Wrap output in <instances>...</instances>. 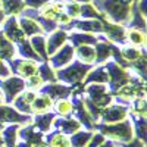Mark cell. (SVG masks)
<instances>
[{"label":"cell","instance_id":"obj_1","mask_svg":"<svg viewBox=\"0 0 147 147\" xmlns=\"http://www.w3.org/2000/svg\"><path fill=\"white\" fill-rule=\"evenodd\" d=\"M137 0H94L93 5L110 22L127 25Z\"/></svg>","mask_w":147,"mask_h":147},{"label":"cell","instance_id":"obj_2","mask_svg":"<svg viewBox=\"0 0 147 147\" xmlns=\"http://www.w3.org/2000/svg\"><path fill=\"white\" fill-rule=\"evenodd\" d=\"M94 131L100 132L102 136H105L109 140H113L118 144L128 143L134 138L132 132V124L131 119H125L116 122V124H103V122H96L94 124Z\"/></svg>","mask_w":147,"mask_h":147},{"label":"cell","instance_id":"obj_3","mask_svg":"<svg viewBox=\"0 0 147 147\" xmlns=\"http://www.w3.org/2000/svg\"><path fill=\"white\" fill-rule=\"evenodd\" d=\"M93 66L94 65L82 63L80 60L74 59L69 65L56 71V78L62 84L71 85V87H77V85H81L84 82V78L87 77V74L91 71Z\"/></svg>","mask_w":147,"mask_h":147},{"label":"cell","instance_id":"obj_4","mask_svg":"<svg viewBox=\"0 0 147 147\" xmlns=\"http://www.w3.org/2000/svg\"><path fill=\"white\" fill-rule=\"evenodd\" d=\"M103 66L107 71V75H109L107 88H109L110 94L115 93L116 90H119L121 87H124L125 84L129 82V80H131V71L129 69L118 65L112 59H109Z\"/></svg>","mask_w":147,"mask_h":147},{"label":"cell","instance_id":"obj_5","mask_svg":"<svg viewBox=\"0 0 147 147\" xmlns=\"http://www.w3.org/2000/svg\"><path fill=\"white\" fill-rule=\"evenodd\" d=\"M27 88L25 80L16 77V75H9L6 78L0 80V91L3 94V100L6 105H10L13 102L16 96H19L24 90Z\"/></svg>","mask_w":147,"mask_h":147},{"label":"cell","instance_id":"obj_6","mask_svg":"<svg viewBox=\"0 0 147 147\" xmlns=\"http://www.w3.org/2000/svg\"><path fill=\"white\" fill-rule=\"evenodd\" d=\"M84 96L91 100L96 106L105 109L113 102V97L110 94L106 84H87L84 85Z\"/></svg>","mask_w":147,"mask_h":147},{"label":"cell","instance_id":"obj_7","mask_svg":"<svg viewBox=\"0 0 147 147\" xmlns=\"http://www.w3.org/2000/svg\"><path fill=\"white\" fill-rule=\"evenodd\" d=\"M129 118V106L112 102L109 106L102 109V116L99 122L103 124H116V122L125 121Z\"/></svg>","mask_w":147,"mask_h":147},{"label":"cell","instance_id":"obj_8","mask_svg":"<svg viewBox=\"0 0 147 147\" xmlns=\"http://www.w3.org/2000/svg\"><path fill=\"white\" fill-rule=\"evenodd\" d=\"M32 122V115H24L12 106L2 103L0 105V127H5V124H19L27 125Z\"/></svg>","mask_w":147,"mask_h":147},{"label":"cell","instance_id":"obj_9","mask_svg":"<svg viewBox=\"0 0 147 147\" xmlns=\"http://www.w3.org/2000/svg\"><path fill=\"white\" fill-rule=\"evenodd\" d=\"M7 66L10 69L12 75L21 77L24 80L30 78L31 75L37 74V68H38V62L34 60H28V59H22V57H13L12 60L7 62Z\"/></svg>","mask_w":147,"mask_h":147},{"label":"cell","instance_id":"obj_10","mask_svg":"<svg viewBox=\"0 0 147 147\" xmlns=\"http://www.w3.org/2000/svg\"><path fill=\"white\" fill-rule=\"evenodd\" d=\"M106 40L110 41L112 44H116L119 47L128 44L127 43V28L124 25H119V24L110 22L107 19L103 21V32H102Z\"/></svg>","mask_w":147,"mask_h":147},{"label":"cell","instance_id":"obj_11","mask_svg":"<svg viewBox=\"0 0 147 147\" xmlns=\"http://www.w3.org/2000/svg\"><path fill=\"white\" fill-rule=\"evenodd\" d=\"M65 31H81V32H90V34H102L103 32V21L99 19H72L68 25L63 28Z\"/></svg>","mask_w":147,"mask_h":147},{"label":"cell","instance_id":"obj_12","mask_svg":"<svg viewBox=\"0 0 147 147\" xmlns=\"http://www.w3.org/2000/svg\"><path fill=\"white\" fill-rule=\"evenodd\" d=\"M72 91H74V87L71 85H66V84H62V82H46L43 84V87L38 90V93H43L46 96H49L53 102L56 100H60V99H69L72 96Z\"/></svg>","mask_w":147,"mask_h":147},{"label":"cell","instance_id":"obj_13","mask_svg":"<svg viewBox=\"0 0 147 147\" xmlns=\"http://www.w3.org/2000/svg\"><path fill=\"white\" fill-rule=\"evenodd\" d=\"M75 59V49H74L69 43H66L65 46H62L56 53H53L52 56H49L47 62L50 63V66L53 69H60L65 68L66 65H69L72 60Z\"/></svg>","mask_w":147,"mask_h":147},{"label":"cell","instance_id":"obj_14","mask_svg":"<svg viewBox=\"0 0 147 147\" xmlns=\"http://www.w3.org/2000/svg\"><path fill=\"white\" fill-rule=\"evenodd\" d=\"M18 138L22 140V141L30 143L32 147H49L44 141V134L37 131L32 124L21 125L19 131H18Z\"/></svg>","mask_w":147,"mask_h":147},{"label":"cell","instance_id":"obj_15","mask_svg":"<svg viewBox=\"0 0 147 147\" xmlns=\"http://www.w3.org/2000/svg\"><path fill=\"white\" fill-rule=\"evenodd\" d=\"M2 32L5 34V37L7 40H10L13 44L22 41L24 38H27L25 35H24L19 24H18V16H6L3 25H2Z\"/></svg>","mask_w":147,"mask_h":147},{"label":"cell","instance_id":"obj_16","mask_svg":"<svg viewBox=\"0 0 147 147\" xmlns=\"http://www.w3.org/2000/svg\"><path fill=\"white\" fill-rule=\"evenodd\" d=\"M37 93H38V91L25 88L19 96L15 97L13 102H12L10 105L13 106L18 112H21V113H24V115H32V112H31V105H32L34 99L37 97Z\"/></svg>","mask_w":147,"mask_h":147},{"label":"cell","instance_id":"obj_17","mask_svg":"<svg viewBox=\"0 0 147 147\" xmlns=\"http://www.w3.org/2000/svg\"><path fill=\"white\" fill-rule=\"evenodd\" d=\"M96 62L94 65H105L112 56V43L106 40L103 34H97V43L94 44Z\"/></svg>","mask_w":147,"mask_h":147},{"label":"cell","instance_id":"obj_18","mask_svg":"<svg viewBox=\"0 0 147 147\" xmlns=\"http://www.w3.org/2000/svg\"><path fill=\"white\" fill-rule=\"evenodd\" d=\"M68 31H65L63 28H57L53 32L46 35V41H47V55L52 56L53 53H56L62 46H65L68 43Z\"/></svg>","mask_w":147,"mask_h":147},{"label":"cell","instance_id":"obj_19","mask_svg":"<svg viewBox=\"0 0 147 147\" xmlns=\"http://www.w3.org/2000/svg\"><path fill=\"white\" fill-rule=\"evenodd\" d=\"M82 125L74 116H56L53 121V129L63 132L66 136H72L74 132L80 131Z\"/></svg>","mask_w":147,"mask_h":147},{"label":"cell","instance_id":"obj_20","mask_svg":"<svg viewBox=\"0 0 147 147\" xmlns=\"http://www.w3.org/2000/svg\"><path fill=\"white\" fill-rule=\"evenodd\" d=\"M56 118L55 112H46V113H37L32 115V122L31 124L34 125V128L37 131H40L43 134H47L53 129V121Z\"/></svg>","mask_w":147,"mask_h":147},{"label":"cell","instance_id":"obj_21","mask_svg":"<svg viewBox=\"0 0 147 147\" xmlns=\"http://www.w3.org/2000/svg\"><path fill=\"white\" fill-rule=\"evenodd\" d=\"M18 24L24 32V35L27 38H31L34 35H40V34H44V31L41 30V27L38 25V22L32 18H28V16H24V15H19L18 16ZM46 35V34H44Z\"/></svg>","mask_w":147,"mask_h":147},{"label":"cell","instance_id":"obj_22","mask_svg":"<svg viewBox=\"0 0 147 147\" xmlns=\"http://www.w3.org/2000/svg\"><path fill=\"white\" fill-rule=\"evenodd\" d=\"M68 43L72 47H78V46H82V44L94 46L97 43V35L90 34V32H81V31H69Z\"/></svg>","mask_w":147,"mask_h":147},{"label":"cell","instance_id":"obj_23","mask_svg":"<svg viewBox=\"0 0 147 147\" xmlns=\"http://www.w3.org/2000/svg\"><path fill=\"white\" fill-rule=\"evenodd\" d=\"M109 82V75H107V71L105 69L103 65H94L91 68V71L87 74V77L84 78L82 85H87V84H106Z\"/></svg>","mask_w":147,"mask_h":147},{"label":"cell","instance_id":"obj_24","mask_svg":"<svg viewBox=\"0 0 147 147\" xmlns=\"http://www.w3.org/2000/svg\"><path fill=\"white\" fill-rule=\"evenodd\" d=\"M129 119L132 124V132H134V138H137L147 144V119L143 116H137L129 113Z\"/></svg>","mask_w":147,"mask_h":147},{"label":"cell","instance_id":"obj_25","mask_svg":"<svg viewBox=\"0 0 147 147\" xmlns=\"http://www.w3.org/2000/svg\"><path fill=\"white\" fill-rule=\"evenodd\" d=\"M62 12H63V0H50L41 9H38V13L43 18L52 21H56L59 13H62Z\"/></svg>","mask_w":147,"mask_h":147},{"label":"cell","instance_id":"obj_26","mask_svg":"<svg viewBox=\"0 0 147 147\" xmlns=\"http://www.w3.org/2000/svg\"><path fill=\"white\" fill-rule=\"evenodd\" d=\"M16 47V56L18 57H22V59H28V60H34V62H43L40 59V56L34 52V49L30 43V38H24L22 41L16 43L15 44Z\"/></svg>","mask_w":147,"mask_h":147},{"label":"cell","instance_id":"obj_27","mask_svg":"<svg viewBox=\"0 0 147 147\" xmlns=\"http://www.w3.org/2000/svg\"><path fill=\"white\" fill-rule=\"evenodd\" d=\"M44 141L49 147H71L69 136L56 129H52L50 132L44 134Z\"/></svg>","mask_w":147,"mask_h":147},{"label":"cell","instance_id":"obj_28","mask_svg":"<svg viewBox=\"0 0 147 147\" xmlns=\"http://www.w3.org/2000/svg\"><path fill=\"white\" fill-rule=\"evenodd\" d=\"M52 107H53V100L50 97L43 93H37V97L31 105V112H32V115L46 113V112H50Z\"/></svg>","mask_w":147,"mask_h":147},{"label":"cell","instance_id":"obj_29","mask_svg":"<svg viewBox=\"0 0 147 147\" xmlns=\"http://www.w3.org/2000/svg\"><path fill=\"white\" fill-rule=\"evenodd\" d=\"M19 124H9L2 127V143L5 147H15L18 143V131H19Z\"/></svg>","mask_w":147,"mask_h":147},{"label":"cell","instance_id":"obj_30","mask_svg":"<svg viewBox=\"0 0 147 147\" xmlns=\"http://www.w3.org/2000/svg\"><path fill=\"white\" fill-rule=\"evenodd\" d=\"M75 49V59L80 60L82 63H88V65H94L96 62V50H94V46L90 44H82L78 47H74Z\"/></svg>","mask_w":147,"mask_h":147},{"label":"cell","instance_id":"obj_31","mask_svg":"<svg viewBox=\"0 0 147 147\" xmlns=\"http://www.w3.org/2000/svg\"><path fill=\"white\" fill-rule=\"evenodd\" d=\"M0 7L6 16H19L25 9V3L24 0H0Z\"/></svg>","mask_w":147,"mask_h":147},{"label":"cell","instance_id":"obj_32","mask_svg":"<svg viewBox=\"0 0 147 147\" xmlns=\"http://www.w3.org/2000/svg\"><path fill=\"white\" fill-rule=\"evenodd\" d=\"M127 30H138V31H147V18L141 15V12L134 5L132 12H131V18L128 21V24L125 25Z\"/></svg>","mask_w":147,"mask_h":147},{"label":"cell","instance_id":"obj_33","mask_svg":"<svg viewBox=\"0 0 147 147\" xmlns=\"http://www.w3.org/2000/svg\"><path fill=\"white\" fill-rule=\"evenodd\" d=\"M13 57H16V47L10 40L6 38L0 30V59H3L5 62H9Z\"/></svg>","mask_w":147,"mask_h":147},{"label":"cell","instance_id":"obj_34","mask_svg":"<svg viewBox=\"0 0 147 147\" xmlns=\"http://www.w3.org/2000/svg\"><path fill=\"white\" fill-rule=\"evenodd\" d=\"M129 71H131V74L141 78L144 82H147V52L146 50L141 57H138L137 60L129 63Z\"/></svg>","mask_w":147,"mask_h":147},{"label":"cell","instance_id":"obj_35","mask_svg":"<svg viewBox=\"0 0 147 147\" xmlns=\"http://www.w3.org/2000/svg\"><path fill=\"white\" fill-rule=\"evenodd\" d=\"M30 43L34 49V52L40 56V59L43 62L49 60V55H47V41H46V35L40 34V35H34L30 38Z\"/></svg>","mask_w":147,"mask_h":147},{"label":"cell","instance_id":"obj_36","mask_svg":"<svg viewBox=\"0 0 147 147\" xmlns=\"http://www.w3.org/2000/svg\"><path fill=\"white\" fill-rule=\"evenodd\" d=\"M93 136H94V131H88V129L81 128L80 131H77V132H74L72 136H69L71 147H85L90 143Z\"/></svg>","mask_w":147,"mask_h":147},{"label":"cell","instance_id":"obj_37","mask_svg":"<svg viewBox=\"0 0 147 147\" xmlns=\"http://www.w3.org/2000/svg\"><path fill=\"white\" fill-rule=\"evenodd\" d=\"M52 112H55L56 116H72L74 106L71 102V97L69 99H60V100L53 102Z\"/></svg>","mask_w":147,"mask_h":147},{"label":"cell","instance_id":"obj_38","mask_svg":"<svg viewBox=\"0 0 147 147\" xmlns=\"http://www.w3.org/2000/svg\"><path fill=\"white\" fill-rule=\"evenodd\" d=\"M37 74L40 75V78L43 80V82H56V69H53L49 62H40L38 68H37Z\"/></svg>","mask_w":147,"mask_h":147},{"label":"cell","instance_id":"obj_39","mask_svg":"<svg viewBox=\"0 0 147 147\" xmlns=\"http://www.w3.org/2000/svg\"><path fill=\"white\" fill-rule=\"evenodd\" d=\"M80 18L81 19H99V21H105L106 19L100 12L97 10V7L93 3H82L81 5Z\"/></svg>","mask_w":147,"mask_h":147},{"label":"cell","instance_id":"obj_40","mask_svg":"<svg viewBox=\"0 0 147 147\" xmlns=\"http://www.w3.org/2000/svg\"><path fill=\"white\" fill-rule=\"evenodd\" d=\"M121 53H122V56H124V59L127 60V62L131 63V62H134V60H137L138 57L143 56L144 49L131 46V44H125V46L121 47Z\"/></svg>","mask_w":147,"mask_h":147},{"label":"cell","instance_id":"obj_41","mask_svg":"<svg viewBox=\"0 0 147 147\" xmlns=\"http://www.w3.org/2000/svg\"><path fill=\"white\" fill-rule=\"evenodd\" d=\"M127 43L131 46H136L144 49L146 44V32L138 30H127Z\"/></svg>","mask_w":147,"mask_h":147},{"label":"cell","instance_id":"obj_42","mask_svg":"<svg viewBox=\"0 0 147 147\" xmlns=\"http://www.w3.org/2000/svg\"><path fill=\"white\" fill-rule=\"evenodd\" d=\"M82 102H84V106H85V109H87L88 115L94 121V124H96V122H99L100 121V116H102V109L99 106H96L91 100H88L85 96H82Z\"/></svg>","mask_w":147,"mask_h":147},{"label":"cell","instance_id":"obj_43","mask_svg":"<svg viewBox=\"0 0 147 147\" xmlns=\"http://www.w3.org/2000/svg\"><path fill=\"white\" fill-rule=\"evenodd\" d=\"M80 9H81L80 3H77V2H65L63 0V12L71 19L80 18Z\"/></svg>","mask_w":147,"mask_h":147},{"label":"cell","instance_id":"obj_44","mask_svg":"<svg viewBox=\"0 0 147 147\" xmlns=\"http://www.w3.org/2000/svg\"><path fill=\"white\" fill-rule=\"evenodd\" d=\"M25 84H27V88L30 90H34V91H38L41 87H43V80L40 78L38 74H34V75H31L30 78L25 80Z\"/></svg>","mask_w":147,"mask_h":147},{"label":"cell","instance_id":"obj_45","mask_svg":"<svg viewBox=\"0 0 147 147\" xmlns=\"http://www.w3.org/2000/svg\"><path fill=\"white\" fill-rule=\"evenodd\" d=\"M50 0H24L25 3V7H31V9H41L46 3H49Z\"/></svg>","mask_w":147,"mask_h":147},{"label":"cell","instance_id":"obj_46","mask_svg":"<svg viewBox=\"0 0 147 147\" xmlns=\"http://www.w3.org/2000/svg\"><path fill=\"white\" fill-rule=\"evenodd\" d=\"M106 140V137L105 136H102L100 132H97V131H94V136L91 137V140H90V143L85 146V147H99V144L100 143H103Z\"/></svg>","mask_w":147,"mask_h":147},{"label":"cell","instance_id":"obj_47","mask_svg":"<svg viewBox=\"0 0 147 147\" xmlns=\"http://www.w3.org/2000/svg\"><path fill=\"white\" fill-rule=\"evenodd\" d=\"M9 75H12V74H10V69L7 66V62H5L3 59H0V80L6 78Z\"/></svg>","mask_w":147,"mask_h":147},{"label":"cell","instance_id":"obj_48","mask_svg":"<svg viewBox=\"0 0 147 147\" xmlns=\"http://www.w3.org/2000/svg\"><path fill=\"white\" fill-rule=\"evenodd\" d=\"M136 7L141 12V15L147 18V0H137L136 2Z\"/></svg>","mask_w":147,"mask_h":147},{"label":"cell","instance_id":"obj_49","mask_svg":"<svg viewBox=\"0 0 147 147\" xmlns=\"http://www.w3.org/2000/svg\"><path fill=\"white\" fill-rule=\"evenodd\" d=\"M121 147H147V144H144L143 141H140V140H137V138H132V140L128 141V143L121 144Z\"/></svg>","mask_w":147,"mask_h":147},{"label":"cell","instance_id":"obj_50","mask_svg":"<svg viewBox=\"0 0 147 147\" xmlns=\"http://www.w3.org/2000/svg\"><path fill=\"white\" fill-rule=\"evenodd\" d=\"M116 146H118V143H116V141L109 140V138H106L103 143H100V144H99V147H116Z\"/></svg>","mask_w":147,"mask_h":147},{"label":"cell","instance_id":"obj_51","mask_svg":"<svg viewBox=\"0 0 147 147\" xmlns=\"http://www.w3.org/2000/svg\"><path fill=\"white\" fill-rule=\"evenodd\" d=\"M15 147H32L30 143H27V141H22V140H18V143H16V146Z\"/></svg>","mask_w":147,"mask_h":147},{"label":"cell","instance_id":"obj_52","mask_svg":"<svg viewBox=\"0 0 147 147\" xmlns=\"http://www.w3.org/2000/svg\"><path fill=\"white\" fill-rule=\"evenodd\" d=\"M5 19H6V15H5V12L2 10V7H0V28H2L3 22H5Z\"/></svg>","mask_w":147,"mask_h":147},{"label":"cell","instance_id":"obj_53","mask_svg":"<svg viewBox=\"0 0 147 147\" xmlns=\"http://www.w3.org/2000/svg\"><path fill=\"white\" fill-rule=\"evenodd\" d=\"M65 2H77V3L82 5V3H93L94 0H65Z\"/></svg>","mask_w":147,"mask_h":147},{"label":"cell","instance_id":"obj_54","mask_svg":"<svg viewBox=\"0 0 147 147\" xmlns=\"http://www.w3.org/2000/svg\"><path fill=\"white\" fill-rule=\"evenodd\" d=\"M2 103H5V100H3V94H2V91H0V105Z\"/></svg>","mask_w":147,"mask_h":147},{"label":"cell","instance_id":"obj_55","mask_svg":"<svg viewBox=\"0 0 147 147\" xmlns=\"http://www.w3.org/2000/svg\"><path fill=\"white\" fill-rule=\"evenodd\" d=\"M144 50L147 52V31H146V44H144Z\"/></svg>","mask_w":147,"mask_h":147},{"label":"cell","instance_id":"obj_56","mask_svg":"<svg viewBox=\"0 0 147 147\" xmlns=\"http://www.w3.org/2000/svg\"><path fill=\"white\" fill-rule=\"evenodd\" d=\"M0 143H2V127H0Z\"/></svg>","mask_w":147,"mask_h":147},{"label":"cell","instance_id":"obj_57","mask_svg":"<svg viewBox=\"0 0 147 147\" xmlns=\"http://www.w3.org/2000/svg\"><path fill=\"white\" fill-rule=\"evenodd\" d=\"M0 147H5V146H3V143H0Z\"/></svg>","mask_w":147,"mask_h":147},{"label":"cell","instance_id":"obj_58","mask_svg":"<svg viewBox=\"0 0 147 147\" xmlns=\"http://www.w3.org/2000/svg\"><path fill=\"white\" fill-rule=\"evenodd\" d=\"M116 147H121V144H118V146H116Z\"/></svg>","mask_w":147,"mask_h":147}]
</instances>
